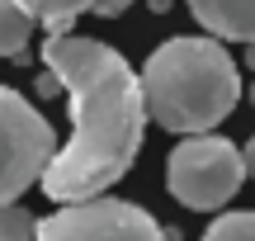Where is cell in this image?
Wrapping results in <instances>:
<instances>
[{"instance_id": "6da1fadb", "label": "cell", "mask_w": 255, "mask_h": 241, "mask_svg": "<svg viewBox=\"0 0 255 241\" xmlns=\"http://www.w3.org/2000/svg\"><path fill=\"white\" fill-rule=\"evenodd\" d=\"M43 66L71 95V142L52 151L38 185L57 208L100 199L132 170L137 151H142L146 137L142 81L119 47L81 33L47 38Z\"/></svg>"}, {"instance_id": "7a4b0ae2", "label": "cell", "mask_w": 255, "mask_h": 241, "mask_svg": "<svg viewBox=\"0 0 255 241\" xmlns=\"http://www.w3.org/2000/svg\"><path fill=\"white\" fill-rule=\"evenodd\" d=\"M146 119L165 132L199 137L213 132L241 100V71L218 38H165L142 62Z\"/></svg>"}, {"instance_id": "3957f363", "label": "cell", "mask_w": 255, "mask_h": 241, "mask_svg": "<svg viewBox=\"0 0 255 241\" xmlns=\"http://www.w3.org/2000/svg\"><path fill=\"white\" fill-rule=\"evenodd\" d=\"M246 185V166H241V147L218 132H199V137L175 142L165 156V189L175 204L194 208V213H213L222 208L237 189Z\"/></svg>"}, {"instance_id": "277c9868", "label": "cell", "mask_w": 255, "mask_h": 241, "mask_svg": "<svg viewBox=\"0 0 255 241\" xmlns=\"http://www.w3.org/2000/svg\"><path fill=\"white\" fill-rule=\"evenodd\" d=\"M57 151V132L19 90L0 85V208L19 204L28 185H38Z\"/></svg>"}, {"instance_id": "5b68a950", "label": "cell", "mask_w": 255, "mask_h": 241, "mask_svg": "<svg viewBox=\"0 0 255 241\" xmlns=\"http://www.w3.org/2000/svg\"><path fill=\"white\" fill-rule=\"evenodd\" d=\"M33 241H175V237L142 204L100 194L85 204H62L57 213L38 218Z\"/></svg>"}, {"instance_id": "8992f818", "label": "cell", "mask_w": 255, "mask_h": 241, "mask_svg": "<svg viewBox=\"0 0 255 241\" xmlns=\"http://www.w3.org/2000/svg\"><path fill=\"white\" fill-rule=\"evenodd\" d=\"M189 14L218 43H255V0H189Z\"/></svg>"}, {"instance_id": "52a82bcc", "label": "cell", "mask_w": 255, "mask_h": 241, "mask_svg": "<svg viewBox=\"0 0 255 241\" xmlns=\"http://www.w3.org/2000/svg\"><path fill=\"white\" fill-rule=\"evenodd\" d=\"M19 9H24L28 19H38L43 28H52L47 38H62L76 28V19L85 14V9H95V0H19Z\"/></svg>"}, {"instance_id": "ba28073f", "label": "cell", "mask_w": 255, "mask_h": 241, "mask_svg": "<svg viewBox=\"0 0 255 241\" xmlns=\"http://www.w3.org/2000/svg\"><path fill=\"white\" fill-rule=\"evenodd\" d=\"M33 19L19 9V0H0V57H19L28 47Z\"/></svg>"}, {"instance_id": "9c48e42d", "label": "cell", "mask_w": 255, "mask_h": 241, "mask_svg": "<svg viewBox=\"0 0 255 241\" xmlns=\"http://www.w3.org/2000/svg\"><path fill=\"white\" fill-rule=\"evenodd\" d=\"M199 241H255V208H237V213L213 218Z\"/></svg>"}, {"instance_id": "30bf717a", "label": "cell", "mask_w": 255, "mask_h": 241, "mask_svg": "<svg viewBox=\"0 0 255 241\" xmlns=\"http://www.w3.org/2000/svg\"><path fill=\"white\" fill-rule=\"evenodd\" d=\"M38 237V218L24 204H5L0 208V241H33Z\"/></svg>"}, {"instance_id": "8fae6325", "label": "cell", "mask_w": 255, "mask_h": 241, "mask_svg": "<svg viewBox=\"0 0 255 241\" xmlns=\"http://www.w3.org/2000/svg\"><path fill=\"white\" fill-rule=\"evenodd\" d=\"M128 5H132V0H95V9H90V14H104V19H114V14H123Z\"/></svg>"}, {"instance_id": "7c38bea8", "label": "cell", "mask_w": 255, "mask_h": 241, "mask_svg": "<svg viewBox=\"0 0 255 241\" xmlns=\"http://www.w3.org/2000/svg\"><path fill=\"white\" fill-rule=\"evenodd\" d=\"M241 166H246V180H255V132H251L246 147H241Z\"/></svg>"}, {"instance_id": "4fadbf2b", "label": "cell", "mask_w": 255, "mask_h": 241, "mask_svg": "<svg viewBox=\"0 0 255 241\" xmlns=\"http://www.w3.org/2000/svg\"><path fill=\"white\" fill-rule=\"evenodd\" d=\"M146 5H151L156 14H165V9H170V0H146Z\"/></svg>"}, {"instance_id": "5bb4252c", "label": "cell", "mask_w": 255, "mask_h": 241, "mask_svg": "<svg viewBox=\"0 0 255 241\" xmlns=\"http://www.w3.org/2000/svg\"><path fill=\"white\" fill-rule=\"evenodd\" d=\"M246 66H251V71H255V43L246 47Z\"/></svg>"}, {"instance_id": "9a60e30c", "label": "cell", "mask_w": 255, "mask_h": 241, "mask_svg": "<svg viewBox=\"0 0 255 241\" xmlns=\"http://www.w3.org/2000/svg\"><path fill=\"white\" fill-rule=\"evenodd\" d=\"M251 104H255V81H251Z\"/></svg>"}]
</instances>
